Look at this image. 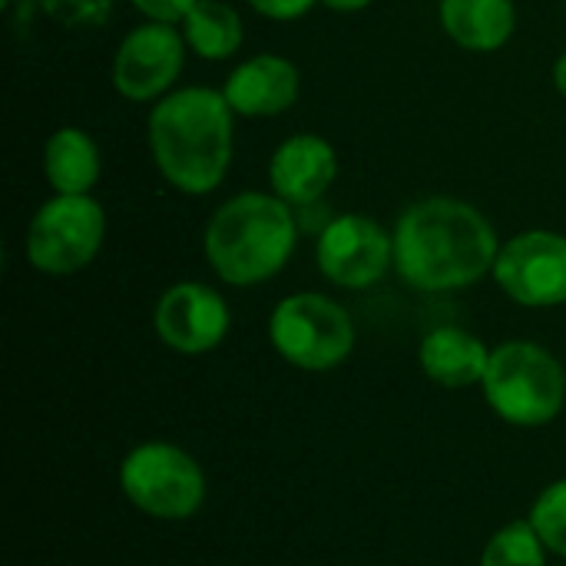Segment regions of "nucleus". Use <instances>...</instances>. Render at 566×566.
Returning a JSON list of instances; mask_svg holds the SVG:
<instances>
[{
  "label": "nucleus",
  "mask_w": 566,
  "mask_h": 566,
  "mask_svg": "<svg viewBox=\"0 0 566 566\" xmlns=\"http://www.w3.org/2000/svg\"><path fill=\"white\" fill-rule=\"evenodd\" d=\"M481 566H544V541L531 521H514L488 541Z\"/></svg>",
  "instance_id": "nucleus-18"
},
{
  "label": "nucleus",
  "mask_w": 566,
  "mask_h": 566,
  "mask_svg": "<svg viewBox=\"0 0 566 566\" xmlns=\"http://www.w3.org/2000/svg\"><path fill=\"white\" fill-rule=\"evenodd\" d=\"M40 10L66 30H96L109 20L113 0H40Z\"/></svg>",
  "instance_id": "nucleus-20"
},
{
  "label": "nucleus",
  "mask_w": 566,
  "mask_h": 566,
  "mask_svg": "<svg viewBox=\"0 0 566 566\" xmlns=\"http://www.w3.org/2000/svg\"><path fill=\"white\" fill-rule=\"evenodd\" d=\"M0 3H3V7H7V3H13V0H0Z\"/></svg>",
  "instance_id": "nucleus-25"
},
{
  "label": "nucleus",
  "mask_w": 566,
  "mask_h": 566,
  "mask_svg": "<svg viewBox=\"0 0 566 566\" xmlns=\"http://www.w3.org/2000/svg\"><path fill=\"white\" fill-rule=\"evenodd\" d=\"M338 179V153L318 133L282 139L269 159V186L292 209L315 206Z\"/></svg>",
  "instance_id": "nucleus-12"
},
{
  "label": "nucleus",
  "mask_w": 566,
  "mask_h": 566,
  "mask_svg": "<svg viewBox=\"0 0 566 566\" xmlns=\"http://www.w3.org/2000/svg\"><path fill=\"white\" fill-rule=\"evenodd\" d=\"M322 7L335 10V13H358V10H368L371 0H318Z\"/></svg>",
  "instance_id": "nucleus-23"
},
{
  "label": "nucleus",
  "mask_w": 566,
  "mask_h": 566,
  "mask_svg": "<svg viewBox=\"0 0 566 566\" xmlns=\"http://www.w3.org/2000/svg\"><path fill=\"white\" fill-rule=\"evenodd\" d=\"M438 20L444 33L471 53H494L517 30L514 0H441Z\"/></svg>",
  "instance_id": "nucleus-15"
},
{
  "label": "nucleus",
  "mask_w": 566,
  "mask_h": 566,
  "mask_svg": "<svg viewBox=\"0 0 566 566\" xmlns=\"http://www.w3.org/2000/svg\"><path fill=\"white\" fill-rule=\"evenodd\" d=\"M481 385L494 415L517 428L551 424L564 411V365L537 342L497 345Z\"/></svg>",
  "instance_id": "nucleus-4"
},
{
  "label": "nucleus",
  "mask_w": 566,
  "mask_h": 566,
  "mask_svg": "<svg viewBox=\"0 0 566 566\" xmlns=\"http://www.w3.org/2000/svg\"><path fill=\"white\" fill-rule=\"evenodd\" d=\"M146 143L153 166L176 192L209 196L232 166L235 113L222 90H172L149 109Z\"/></svg>",
  "instance_id": "nucleus-2"
},
{
  "label": "nucleus",
  "mask_w": 566,
  "mask_h": 566,
  "mask_svg": "<svg viewBox=\"0 0 566 566\" xmlns=\"http://www.w3.org/2000/svg\"><path fill=\"white\" fill-rule=\"evenodd\" d=\"M259 17H269V20H298L305 17L318 0H245Z\"/></svg>",
  "instance_id": "nucleus-22"
},
{
  "label": "nucleus",
  "mask_w": 566,
  "mask_h": 566,
  "mask_svg": "<svg viewBox=\"0 0 566 566\" xmlns=\"http://www.w3.org/2000/svg\"><path fill=\"white\" fill-rule=\"evenodd\" d=\"M269 338L289 365L302 371H332L355 348V322L335 298L295 292L275 305Z\"/></svg>",
  "instance_id": "nucleus-5"
},
{
  "label": "nucleus",
  "mask_w": 566,
  "mask_h": 566,
  "mask_svg": "<svg viewBox=\"0 0 566 566\" xmlns=\"http://www.w3.org/2000/svg\"><path fill=\"white\" fill-rule=\"evenodd\" d=\"M199 0H133V7L146 17V20H159V23H182L192 7Z\"/></svg>",
  "instance_id": "nucleus-21"
},
{
  "label": "nucleus",
  "mask_w": 566,
  "mask_h": 566,
  "mask_svg": "<svg viewBox=\"0 0 566 566\" xmlns=\"http://www.w3.org/2000/svg\"><path fill=\"white\" fill-rule=\"evenodd\" d=\"M103 159L96 139L80 126H60L43 143V176L60 196H90L99 182Z\"/></svg>",
  "instance_id": "nucleus-16"
},
{
  "label": "nucleus",
  "mask_w": 566,
  "mask_h": 566,
  "mask_svg": "<svg viewBox=\"0 0 566 566\" xmlns=\"http://www.w3.org/2000/svg\"><path fill=\"white\" fill-rule=\"evenodd\" d=\"M186 36L176 23L146 20L133 27L113 56V86L129 103H156L163 99L182 66H186Z\"/></svg>",
  "instance_id": "nucleus-9"
},
{
  "label": "nucleus",
  "mask_w": 566,
  "mask_h": 566,
  "mask_svg": "<svg viewBox=\"0 0 566 566\" xmlns=\"http://www.w3.org/2000/svg\"><path fill=\"white\" fill-rule=\"evenodd\" d=\"M119 488L133 507L159 521H186L206 501V474L176 444L149 441L133 448L119 468Z\"/></svg>",
  "instance_id": "nucleus-7"
},
{
  "label": "nucleus",
  "mask_w": 566,
  "mask_h": 566,
  "mask_svg": "<svg viewBox=\"0 0 566 566\" xmlns=\"http://www.w3.org/2000/svg\"><path fill=\"white\" fill-rule=\"evenodd\" d=\"M395 269L418 292L471 289L494 272L501 242L491 219L451 196L411 202L395 222Z\"/></svg>",
  "instance_id": "nucleus-1"
},
{
  "label": "nucleus",
  "mask_w": 566,
  "mask_h": 566,
  "mask_svg": "<svg viewBox=\"0 0 566 566\" xmlns=\"http://www.w3.org/2000/svg\"><path fill=\"white\" fill-rule=\"evenodd\" d=\"M182 36L196 56L219 63L239 53L245 30L239 10L229 7L226 0H199L192 13L182 20Z\"/></svg>",
  "instance_id": "nucleus-17"
},
{
  "label": "nucleus",
  "mask_w": 566,
  "mask_h": 566,
  "mask_svg": "<svg viewBox=\"0 0 566 566\" xmlns=\"http://www.w3.org/2000/svg\"><path fill=\"white\" fill-rule=\"evenodd\" d=\"M229 322L226 298L206 282H176L159 295L153 312L159 342L179 355H206L219 348Z\"/></svg>",
  "instance_id": "nucleus-11"
},
{
  "label": "nucleus",
  "mask_w": 566,
  "mask_h": 566,
  "mask_svg": "<svg viewBox=\"0 0 566 566\" xmlns=\"http://www.w3.org/2000/svg\"><path fill=\"white\" fill-rule=\"evenodd\" d=\"M531 524L541 534L544 547L566 557V481L551 484L531 511Z\"/></svg>",
  "instance_id": "nucleus-19"
},
{
  "label": "nucleus",
  "mask_w": 566,
  "mask_h": 566,
  "mask_svg": "<svg viewBox=\"0 0 566 566\" xmlns=\"http://www.w3.org/2000/svg\"><path fill=\"white\" fill-rule=\"evenodd\" d=\"M106 242V212L93 196H60L46 199L23 239L27 262L43 275H76L83 272Z\"/></svg>",
  "instance_id": "nucleus-6"
},
{
  "label": "nucleus",
  "mask_w": 566,
  "mask_h": 566,
  "mask_svg": "<svg viewBox=\"0 0 566 566\" xmlns=\"http://www.w3.org/2000/svg\"><path fill=\"white\" fill-rule=\"evenodd\" d=\"M418 361H421V371L441 388H471L484 381L491 352L478 335L458 325H441L424 335L418 348Z\"/></svg>",
  "instance_id": "nucleus-14"
},
{
  "label": "nucleus",
  "mask_w": 566,
  "mask_h": 566,
  "mask_svg": "<svg viewBox=\"0 0 566 566\" xmlns=\"http://www.w3.org/2000/svg\"><path fill=\"white\" fill-rule=\"evenodd\" d=\"M554 86H557V93L566 99V50L557 56V63H554Z\"/></svg>",
  "instance_id": "nucleus-24"
},
{
  "label": "nucleus",
  "mask_w": 566,
  "mask_h": 566,
  "mask_svg": "<svg viewBox=\"0 0 566 566\" xmlns=\"http://www.w3.org/2000/svg\"><path fill=\"white\" fill-rule=\"evenodd\" d=\"M298 93L302 73L289 56L279 53H255L242 60L222 86V96L232 106V113L245 119L282 116L285 109L295 106Z\"/></svg>",
  "instance_id": "nucleus-13"
},
{
  "label": "nucleus",
  "mask_w": 566,
  "mask_h": 566,
  "mask_svg": "<svg viewBox=\"0 0 566 566\" xmlns=\"http://www.w3.org/2000/svg\"><path fill=\"white\" fill-rule=\"evenodd\" d=\"M494 282L507 298L527 308H554L566 302V235L527 229L511 235L494 262Z\"/></svg>",
  "instance_id": "nucleus-8"
},
{
  "label": "nucleus",
  "mask_w": 566,
  "mask_h": 566,
  "mask_svg": "<svg viewBox=\"0 0 566 566\" xmlns=\"http://www.w3.org/2000/svg\"><path fill=\"white\" fill-rule=\"evenodd\" d=\"M298 242V222L275 192H239L206 222L202 252L212 272L235 289L275 279Z\"/></svg>",
  "instance_id": "nucleus-3"
},
{
  "label": "nucleus",
  "mask_w": 566,
  "mask_h": 566,
  "mask_svg": "<svg viewBox=\"0 0 566 566\" xmlns=\"http://www.w3.org/2000/svg\"><path fill=\"white\" fill-rule=\"evenodd\" d=\"M315 259L332 285L371 289L395 269V235L361 212H345L322 226Z\"/></svg>",
  "instance_id": "nucleus-10"
}]
</instances>
